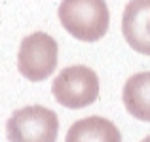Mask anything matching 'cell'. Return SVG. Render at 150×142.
<instances>
[{
	"instance_id": "obj_4",
	"label": "cell",
	"mask_w": 150,
	"mask_h": 142,
	"mask_svg": "<svg viewBox=\"0 0 150 142\" xmlns=\"http://www.w3.org/2000/svg\"><path fill=\"white\" fill-rule=\"evenodd\" d=\"M57 42L46 32H33L19 46L17 68L29 82H44L57 68Z\"/></svg>"
},
{
	"instance_id": "obj_3",
	"label": "cell",
	"mask_w": 150,
	"mask_h": 142,
	"mask_svg": "<svg viewBox=\"0 0 150 142\" xmlns=\"http://www.w3.org/2000/svg\"><path fill=\"white\" fill-rule=\"evenodd\" d=\"M51 93L55 101L65 108H86L99 97V78L91 68L84 65L67 66L53 80Z\"/></svg>"
},
{
	"instance_id": "obj_6",
	"label": "cell",
	"mask_w": 150,
	"mask_h": 142,
	"mask_svg": "<svg viewBox=\"0 0 150 142\" xmlns=\"http://www.w3.org/2000/svg\"><path fill=\"white\" fill-rule=\"evenodd\" d=\"M65 142H122V135L110 120L89 116L70 125Z\"/></svg>"
},
{
	"instance_id": "obj_8",
	"label": "cell",
	"mask_w": 150,
	"mask_h": 142,
	"mask_svg": "<svg viewBox=\"0 0 150 142\" xmlns=\"http://www.w3.org/2000/svg\"><path fill=\"white\" fill-rule=\"evenodd\" d=\"M143 142H150V136H146V138H144V140H143Z\"/></svg>"
},
{
	"instance_id": "obj_2",
	"label": "cell",
	"mask_w": 150,
	"mask_h": 142,
	"mask_svg": "<svg viewBox=\"0 0 150 142\" xmlns=\"http://www.w3.org/2000/svg\"><path fill=\"white\" fill-rule=\"evenodd\" d=\"M57 133V114L38 104L15 110L6 123V136L10 142H55Z\"/></svg>"
},
{
	"instance_id": "obj_7",
	"label": "cell",
	"mask_w": 150,
	"mask_h": 142,
	"mask_svg": "<svg viewBox=\"0 0 150 142\" xmlns=\"http://www.w3.org/2000/svg\"><path fill=\"white\" fill-rule=\"evenodd\" d=\"M122 101L133 117L150 121V72L133 74L124 85Z\"/></svg>"
},
{
	"instance_id": "obj_5",
	"label": "cell",
	"mask_w": 150,
	"mask_h": 142,
	"mask_svg": "<svg viewBox=\"0 0 150 142\" xmlns=\"http://www.w3.org/2000/svg\"><path fill=\"white\" fill-rule=\"evenodd\" d=\"M124 38L137 53L150 55V0H131L122 15Z\"/></svg>"
},
{
	"instance_id": "obj_1",
	"label": "cell",
	"mask_w": 150,
	"mask_h": 142,
	"mask_svg": "<svg viewBox=\"0 0 150 142\" xmlns=\"http://www.w3.org/2000/svg\"><path fill=\"white\" fill-rule=\"evenodd\" d=\"M59 21L76 40L97 42L108 30L110 13L105 0H63Z\"/></svg>"
}]
</instances>
